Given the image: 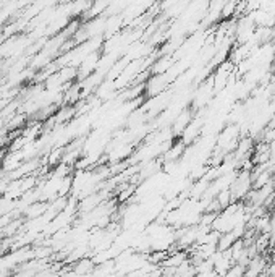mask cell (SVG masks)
<instances>
[{
	"label": "cell",
	"mask_w": 275,
	"mask_h": 277,
	"mask_svg": "<svg viewBox=\"0 0 275 277\" xmlns=\"http://www.w3.org/2000/svg\"><path fill=\"white\" fill-rule=\"evenodd\" d=\"M71 269H73V272H75L78 277H83V275H91L94 272V269H96V264H94L93 259L81 258V259H78L76 263L71 266Z\"/></svg>",
	"instance_id": "1"
},
{
	"label": "cell",
	"mask_w": 275,
	"mask_h": 277,
	"mask_svg": "<svg viewBox=\"0 0 275 277\" xmlns=\"http://www.w3.org/2000/svg\"><path fill=\"white\" fill-rule=\"evenodd\" d=\"M245 271L246 267H243L240 264H233L223 277H245Z\"/></svg>",
	"instance_id": "2"
}]
</instances>
